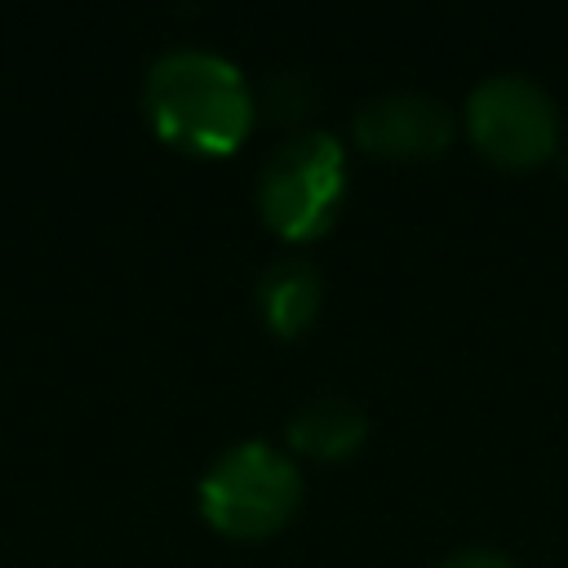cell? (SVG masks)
<instances>
[{
    "label": "cell",
    "mask_w": 568,
    "mask_h": 568,
    "mask_svg": "<svg viewBox=\"0 0 568 568\" xmlns=\"http://www.w3.org/2000/svg\"><path fill=\"white\" fill-rule=\"evenodd\" d=\"M435 568H519V564L497 546H462V550L444 555Z\"/></svg>",
    "instance_id": "obj_8"
},
{
    "label": "cell",
    "mask_w": 568,
    "mask_h": 568,
    "mask_svg": "<svg viewBox=\"0 0 568 568\" xmlns=\"http://www.w3.org/2000/svg\"><path fill=\"white\" fill-rule=\"evenodd\" d=\"M302 493L306 479L288 448L271 439H240L213 457L195 497L209 528L235 541H262L297 515Z\"/></svg>",
    "instance_id": "obj_2"
},
{
    "label": "cell",
    "mask_w": 568,
    "mask_h": 568,
    "mask_svg": "<svg viewBox=\"0 0 568 568\" xmlns=\"http://www.w3.org/2000/svg\"><path fill=\"white\" fill-rule=\"evenodd\" d=\"M253 297H257V311L275 337H297L315 324V315L324 306V280H320L311 257L284 253L257 275Z\"/></svg>",
    "instance_id": "obj_6"
},
{
    "label": "cell",
    "mask_w": 568,
    "mask_h": 568,
    "mask_svg": "<svg viewBox=\"0 0 568 568\" xmlns=\"http://www.w3.org/2000/svg\"><path fill=\"white\" fill-rule=\"evenodd\" d=\"M262 222L293 244L324 235L346 200V146L328 129H297L280 138L253 182Z\"/></svg>",
    "instance_id": "obj_3"
},
{
    "label": "cell",
    "mask_w": 568,
    "mask_h": 568,
    "mask_svg": "<svg viewBox=\"0 0 568 568\" xmlns=\"http://www.w3.org/2000/svg\"><path fill=\"white\" fill-rule=\"evenodd\" d=\"M151 129L191 155H231L253 129V89L244 71L213 49H164L142 84Z\"/></svg>",
    "instance_id": "obj_1"
},
{
    "label": "cell",
    "mask_w": 568,
    "mask_h": 568,
    "mask_svg": "<svg viewBox=\"0 0 568 568\" xmlns=\"http://www.w3.org/2000/svg\"><path fill=\"white\" fill-rule=\"evenodd\" d=\"M284 435H288V448L302 453V457L342 462V457H351L364 444L368 413L355 399H346V395H315L302 408H293Z\"/></svg>",
    "instance_id": "obj_7"
},
{
    "label": "cell",
    "mask_w": 568,
    "mask_h": 568,
    "mask_svg": "<svg viewBox=\"0 0 568 568\" xmlns=\"http://www.w3.org/2000/svg\"><path fill=\"white\" fill-rule=\"evenodd\" d=\"M462 120L475 151L501 169H532L559 146V106L524 71L484 75L466 93Z\"/></svg>",
    "instance_id": "obj_4"
},
{
    "label": "cell",
    "mask_w": 568,
    "mask_h": 568,
    "mask_svg": "<svg viewBox=\"0 0 568 568\" xmlns=\"http://www.w3.org/2000/svg\"><path fill=\"white\" fill-rule=\"evenodd\" d=\"M457 133V115L448 102L413 89L364 98L351 115V138L359 151L382 160H430L448 151Z\"/></svg>",
    "instance_id": "obj_5"
}]
</instances>
